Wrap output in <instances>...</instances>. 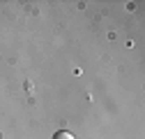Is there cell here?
Returning <instances> with one entry per match:
<instances>
[{
	"instance_id": "1",
	"label": "cell",
	"mask_w": 145,
	"mask_h": 139,
	"mask_svg": "<svg viewBox=\"0 0 145 139\" xmlns=\"http://www.w3.org/2000/svg\"><path fill=\"white\" fill-rule=\"evenodd\" d=\"M53 139H74V134H69V132H56V134H53Z\"/></svg>"
}]
</instances>
